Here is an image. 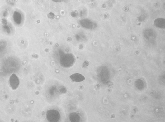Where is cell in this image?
Wrapping results in <instances>:
<instances>
[{"label": "cell", "mask_w": 165, "mask_h": 122, "mask_svg": "<svg viewBox=\"0 0 165 122\" xmlns=\"http://www.w3.org/2000/svg\"><path fill=\"white\" fill-rule=\"evenodd\" d=\"M9 81L10 86L13 90L16 89L19 85V79L15 74H13L12 75Z\"/></svg>", "instance_id": "cell-1"}, {"label": "cell", "mask_w": 165, "mask_h": 122, "mask_svg": "<svg viewBox=\"0 0 165 122\" xmlns=\"http://www.w3.org/2000/svg\"><path fill=\"white\" fill-rule=\"evenodd\" d=\"M53 1H54L55 2H59L61 1H62V0H53Z\"/></svg>", "instance_id": "cell-3"}, {"label": "cell", "mask_w": 165, "mask_h": 122, "mask_svg": "<svg viewBox=\"0 0 165 122\" xmlns=\"http://www.w3.org/2000/svg\"><path fill=\"white\" fill-rule=\"evenodd\" d=\"M73 81L80 82L83 81L85 80V77L79 73L73 74L70 76Z\"/></svg>", "instance_id": "cell-2"}]
</instances>
